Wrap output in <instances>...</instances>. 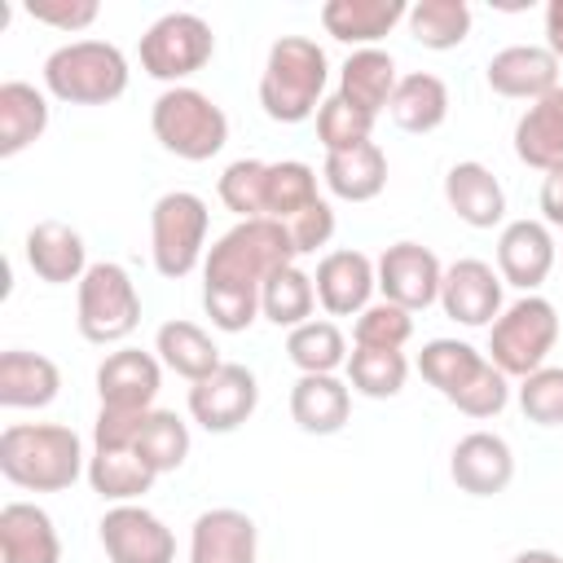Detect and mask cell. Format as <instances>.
<instances>
[{
    "mask_svg": "<svg viewBox=\"0 0 563 563\" xmlns=\"http://www.w3.org/2000/svg\"><path fill=\"white\" fill-rule=\"evenodd\" d=\"M295 260L299 251L282 220H238L229 233H220L202 260V308L211 325L224 334L251 330L260 317V286Z\"/></svg>",
    "mask_w": 563,
    "mask_h": 563,
    "instance_id": "1",
    "label": "cell"
},
{
    "mask_svg": "<svg viewBox=\"0 0 563 563\" xmlns=\"http://www.w3.org/2000/svg\"><path fill=\"white\" fill-rule=\"evenodd\" d=\"M84 471V440L66 422H13L0 431V475L13 488L62 493Z\"/></svg>",
    "mask_w": 563,
    "mask_h": 563,
    "instance_id": "2",
    "label": "cell"
},
{
    "mask_svg": "<svg viewBox=\"0 0 563 563\" xmlns=\"http://www.w3.org/2000/svg\"><path fill=\"white\" fill-rule=\"evenodd\" d=\"M330 84V57L308 35H282L268 48L260 75V106L273 123H303L321 110Z\"/></svg>",
    "mask_w": 563,
    "mask_h": 563,
    "instance_id": "3",
    "label": "cell"
},
{
    "mask_svg": "<svg viewBox=\"0 0 563 563\" xmlns=\"http://www.w3.org/2000/svg\"><path fill=\"white\" fill-rule=\"evenodd\" d=\"M128 57L110 40H70L44 57V92L66 106H110L128 92Z\"/></svg>",
    "mask_w": 563,
    "mask_h": 563,
    "instance_id": "4",
    "label": "cell"
},
{
    "mask_svg": "<svg viewBox=\"0 0 563 563\" xmlns=\"http://www.w3.org/2000/svg\"><path fill=\"white\" fill-rule=\"evenodd\" d=\"M150 128H154V141L185 163H207L229 141V114L202 88H189V84L163 88L154 97Z\"/></svg>",
    "mask_w": 563,
    "mask_h": 563,
    "instance_id": "5",
    "label": "cell"
},
{
    "mask_svg": "<svg viewBox=\"0 0 563 563\" xmlns=\"http://www.w3.org/2000/svg\"><path fill=\"white\" fill-rule=\"evenodd\" d=\"M559 343V308L545 295H519L501 308V317L488 325V361L506 378L537 374Z\"/></svg>",
    "mask_w": 563,
    "mask_h": 563,
    "instance_id": "6",
    "label": "cell"
},
{
    "mask_svg": "<svg viewBox=\"0 0 563 563\" xmlns=\"http://www.w3.org/2000/svg\"><path fill=\"white\" fill-rule=\"evenodd\" d=\"M207 229H211V211L198 194L189 189L163 194L150 207V255L158 277L167 282L189 277L207 260Z\"/></svg>",
    "mask_w": 563,
    "mask_h": 563,
    "instance_id": "7",
    "label": "cell"
},
{
    "mask_svg": "<svg viewBox=\"0 0 563 563\" xmlns=\"http://www.w3.org/2000/svg\"><path fill=\"white\" fill-rule=\"evenodd\" d=\"M75 325L88 343L110 347L123 343L136 325H141V295L136 282L128 277L123 264L114 260H97L84 282H79V299H75Z\"/></svg>",
    "mask_w": 563,
    "mask_h": 563,
    "instance_id": "8",
    "label": "cell"
},
{
    "mask_svg": "<svg viewBox=\"0 0 563 563\" xmlns=\"http://www.w3.org/2000/svg\"><path fill=\"white\" fill-rule=\"evenodd\" d=\"M136 53H141V70H145L150 79L176 88L180 79L198 75V70L211 62V53H216V31H211L207 18L176 9V13H163V18L141 35V48H136Z\"/></svg>",
    "mask_w": 563,
    "mask_h": 563,
    "instance_id": "9",
    "label": "cell"
},
{
    "mask_svg": "<svg viewBox=\"0 0 563 563\" xmlns=\"http://www.w3.org/2000/svg\"><path fill=\"white\" fill-rule=\"evenodd\" d=\"M378 295L405 312H422L431 303H440V282H444V264L435 260L431 246L422 242H391L378 260Z\"/></svg>",
    "mask_w": 563,
    "mask_h": 563,
    "instance_id": "10",
    "label": "cell"
},
{
    "mask_svg": "<svg viewBox=\"0 0 563 563\" xmlns=\"http://www.w3.org/2000/svg\"><path fill=\"white\" fill-rule=\"evenodd\" d=\"M97 537H101V550L110 563H176L172 528L141 501L110 506L97 523Z\"/></svg>",
    "mask_w": 563,
    "mask_h": 563,
    "instance_id": "11",
    "label": "cell"
},
{
    "mask_svg": "<svg viewBox=\"0 0 563 563\" xmlns=\"http://www.w3.org/2000/svg\"><path fill=\"white\" fill-rule=\"evenodd\" d=\"M255 405H260V383L238 361H224L211 378L189 383V418L211 435L238 431L255 413Z\"/></svg>",
    "mask_w": 563,
    "mask_h": 563,
    "instance_id": "12",
    "label": "cell"
},
{
    "mask_svg": "<svg viewBox=\"0 0 563 563\" xmlns=\"http://www.w3.org/2000/svg\"><path fill=\"white\" fill-rule=\"evenodd\" d=\"M501 273L484 260H453L444 268V282H440V308L449 321L466 325V330H479V325H493L501 317Z\"/></svg>",
    "mask_w": 563,
    "mask_h": 563,
    "instance_id": "13",
    "label": "cell"
},
{
    "mask_svg": "<svg viewBox=\"0 0 563 563\" xmlns=\"http://www.w3.org/2000/svg\"><path fill=\"white\" fill-rule=\"evenodd\" d=\"M312 286H317V303H321L330 317H361V312L374 303L378 268H374V260H369L365 251L339 246V251H325V255L317 260Z\"/></svg>",
    "mask_w": 563,
    "mask_h": 563,
    "instance_id": "14",
    "label": "cell"
},
{
    "mask_svg": "<svg viewBox=\"0 0 563 563\" xmlns=\"http://www.w3.org/2000/svg\"><path fill=\"white\" fill-rule=\"evenodd\" d=\"M554 251H559V242L545 220H510L497 238V273L506 286L537 295L554 268Z\"/></svg>",
    "mask_w": 563,
    "mask_h": 563,
    "instance_id": "15",
    "label": "cell"
},
{
    "mask_svg": "<svg viewBox=\"0 0 563 563\" xmlns=\"http://www.w3.org/2000/svg\"><path fill=\"white\" fill-rule=\"evenodd\" d=\"M484 79L497 97L532 106V101H541L559 88V57L545 44H510V48L488 57Z\"/></svg>",
    "mask_w": 563,
    "mask_h": 563,
    "instance_id": "16",
    "label": "cell"
},
{
    "mask_svg": "<svg viewBox=\"0 0 563 563\" xmlns=\"http://www.w3.org/2000/svg\"><path fill=\"white\" fill-rule=\"evenodd\" d=\"M449 475L471 497H497L515 479V453L497 431H471L449 453Z\"/></svg>",
    "mask_w": 563,
    "mask_h": 563,
    "instance_id": "17",
    "label": "cell"
},
{
    "mask_svg": "<svg viewBox=\"0 0 563 563\" xmlns=\"http://www.w3.org/2000/svg\"><path fill=\"white\" fill-rule=\"evenodd\" d=\"M163 387V361L141 347H119L97 365V400L101 409H154Z\"/></svg>",
    "mask_w": 563,
    "mask_h": 563,
    "instance_id": "18",
    "label": "cell"
},
{
    "mask_svg": "<svg viewBox=\"0 0 563 563\" xmlns=\"http://www.w3.org/2000/svg\"><path fill=\"white\" fill-rule=\"evenodd\" d=\"M255 559H260V528L246 510L216 506L194 519L189 563H255Z\"/></svg>",
    "mask_w": 563,
    "mask_h": 563,
    "instance_id": "19",
    "label": "cell"
},
{
    "mask_svg": "<svg viewBox=\"0 0 563 563\" xmlns=\"http://www.w3.org/2000/svg\"><path fill=\"white\" fill-rule=\"evenodd\" d=\"M0 563H62V537L44 506L35 501L0 506Z\"/></svg>",
    "mask_w": 563,
    "mask_h": 563,
    "instance_id": "20",
    "label": "cell"
},
{
    "mask_svg": "<svg viewBox=\"0 0 563 563\" xmlns=\"http://www.w3.org/2000/svg\"><path fill=\"white\" fill-rule=\"evenodd\" d=\"M444 202L471 229H497L506 220V189L484 163H453L444 172Z\"/></svg>",
    "mask_w": 563,
    "mask_h": 563,
    "instance_id": "21",
    "label": "cell"
},
{
    "mask_svg": "<svg viewBox=\"0 0 563 563\" xmlns=\"http://www.w3.org/2000/svg\"><path fill=\"white\" fill-rule=\"evenodd\" d=\"M26 264L40 282L48 286H79L84 273L92 268L88 264V246L79 238V229L62 224V220H40L31 233H26Z\"/></svg>",
    "mask_w": 563,
    "mask_h": 563,
    "instance_id": "22",
    "label": "cell"
},
{
    "mask_svg": "<svg viewBox=\"0 0 563 563\" xmlns=\"http://www.w3.org/2000/svg\"><path fill=\"white\" fill-rule=\"evenodd\" d=\"M409 4L405 0H325L321 4V26L330 40L352 44V48H378L383 35L405 22Z\"/></svg>",
    "mask_w": 563,
    "mask_h": 563,
    "instance_id": "23",
    "label": "cell"
},
{
    "mask_svg": "<svg viewBox=\"0 0 563 563\" xmlns=\"http://www.w3.org/2000/svg\"><path fill=\"white\" fill-rule=\"evenodd\" d=\"M290 418L308 435H334L352 418V387L339 374H299L290 387Z\"/></svg>",
    "mask_w": 563,
    "mask_h": 563,
    "instance_id": "24",
    "label": "cell"
},
{
    "mask_svg": "<svg viewBox=\"0 0 563 563\" xmlns=\"http://www.w3.org/2000/svg\"><path fill=\"white\" fill-rule=\"evenodd\" d=\"M62 391V369L44 352L9 347L0 352V405L4 409H44Z\"/></svg>",
    "mask_w": 563,
    "mask_h": 563,
    "instance_id": "25",
    "label": "cell"
},
{
    "mask_svg": "<svg viewBox=\"0 0 563 563\" xmlns=\"http://www.w3.org/2000/svg\"><path fill=\"white\" fill-rule=\"evenodd\" d=\"M400 75H396V57L383 48H352L347 62L339 66V97L352 101L365 114H383L391 106Z\"/></svg>",
    "mask_w": 563,
    "mask_h": 563,
    "instance_id": "26",
    "label": "cell"
},
{
    "mask_svg": "<svg viewBox=\"0 0 563 563\" xmlns=\"http://www.w3.org/2000/svg\"><path fill=\"white\" fill-rule=\"evenodd\" d=\"M154 356L163 361V369L180 374L185 383H202V378H211V374L224 365L216 339H211L202 325L185 321V317H172V321L158 325V334H154Z\"/></svg>",
    "mask_w": 563,
    "mask_h": 563,
    "instance_id": "27",
    "label": "cell"
},
{
    "mask_svg": "<svg viewBox=\"0 0 563 563\" xmlns=\"http://www.w3.org/2000/svg\"><path fill=\"white\" fill-rule=\"evenodd\" d=\"M515 158L537 172H550L563 163V88L532 101L515 119Z\"/></svg>",
    "mask_w": 563,
    "mask_h": 563,
    "instance_id": "28",
    "label": "cell"
},
{
    "mask_svg": "<svg viewBox=\"0 0 563 563\" xmlns=\"http://www.w3.org/2000/svg\"><path fill=\"white\" fill-rule=\"evenodd\" d=\"M321 180L343 202H369L387 189V154L374 141H365L356 150H343V154H325Z\"/></svg>",
    "mask_w": 563,
    "mask_h": 563,
    "instance_id": "29",
    "label": "cell"
},
{
    "mask_svg": "<svg viewBox=\"0 0 563 563\" xmlns=\"http://www.w3.org/2000/svg\"><path fill=\"white\" fill-rule=\"evenodd\" d=\"M48 128V97L26 79L0 84V158L22 154Z\"/></svg>",
    "mask_w": 563,
    "mask_h": 563,
    "instance_id": "30",
    "label": "cell"
},
{
    "mask_svg": "<svg viewBox=\"0 0 563 563\" xmlns=\"http://www.w3.org/2000/svg\"><path fill=\"white\" fill-rule=\"evenodd\" d=\"M387 114H391V123H396L400 132H413V136L435 132V128L449 119V88H444V79L431 75V70L400 75Z\"/></svg>",
    "mask_w": 563,
    "mask_h": 563,
    "instance_id": "31",
    "label": "cell"
},
{
    "mask_svg": "<svg viewBox=\"0 0 563 563\" xmlns=\"http://www.w3.org/2000/svg\"><path fill=\"white\" fill-rule=\"evenodd\" d=\"M312 308H317V286L312 273H303L299 264L277 268L260 286V317L273 321L277 330H299L303 321H312Z\"/></svg>",
    "mask_w": 563,
    "mask_h": 563,
    "instance_id": "32",
    "label": "cell"
},
{
    "mask_svg": "<svg viewBox=\"0 0 563 563\" xmlns=\"http://www.w3.org/2000/svg\"><path fill=\"white\" fill-rule=\"evenodd\" d=\"M484 365H488V356L475 352V347L462 343V339H431V343H422V352H418V374H422L444 400H453Z\"/></svg>",
    "mask_w": 563,
    "mask_h": 563,
    "instance_id": "33",
    "label": "cell"
},
{
    "mask_svg": "<svg viewBox=\"0 0 563 563\" xmlns=\"http://www.w3.org/2000/svg\"><path fill=\"white\" fill-rule=\"evenodd\" d=\"M84 475H88L92 493H97L101 501H114V506L141 501V497L154 488V479H158L132 449H123V453H97V449H92Z\"/></svg>",
    "mask_w": 563,
    "mask_h": 563,
    "instance_id": "34",
    "label": "cell"
},
{
    "mask_svg": "<svg viewBox=\"0 0 563 563\" xmlns=\"http://www.w3.org/2000/svg\"><path fill=\"white\" fill-rule=\"evenodd\" d=\"M405 22H409V35L422 48L449 53V48H457L471 35V22L475 18H471V4L466 0H413L409 13H405Z\"/></svg>",
    "mask_w": 563,
    "mask_h": 563,
    "instance_id": "35",
    "label": "cell"
},
{
    "mask_svg": "<svg viewBox=\"0 0 563 563\" xmlns=\"http://www.w3.org/2000/svg\"><path fill=\"white\" fill-rule=\"evenodd\" d=\"M132 453H136L154 475L180 471L185 457H189V422H185L176 409H150L145 422H141V435H136Z\"/></svg>",
    "mask_w": 563,
    "mask_h": 563,
    "instance_id": "36",
    "label": "cell"
},
{
    "mask_svg": "<svg viewBox=\"0 0 563 563\" xmlns=\"http://www.w3.org/2000/svg\"><path fill=\"white\" fill-rule=\"evenodd\" d=\"M286 356L299 374H339L347 365V339L334 321H303L286 334Z\"/></svg>",
    "mask_w": 563,
    "mask_h": 563,
    "instance_id": "37",
    "label": "cell"
},
{
    "mask_svg": "<svg viewBox=\"0 0 563 563\" xmlns=\"http://www.w3.org/2000/svg\"><path fill=\"white\" fill-rule=\"evenodd\" d=\"M317 172L299 158H282V163H268V176H264V216L268 220H295L299 211H308L317 202Z\"/></svg>",
    "mask_w": 563,
    "mask_h": 563,
    "instance_id": "38",
    "label": "cell"
},
{
    "mask_svg": "<svg viewBox=\"0 0 563 563\" xmlns=\"http://www.w3.org/2000/svg\"><path fill=\"white\" fill-rule=\"evenodd\" d=\"M343 369H347V387L356 396H369V400L400 396L405 391V378H409L405 352H383V347H352Z\"/></svg>",
    "mask_w": 563,
    "mask_h": 563,
    "instance_id": "39",
    "label": "cell"
},
{
    "mask_svg": "<svg viewBox=\"0 0 563 563\" xmlns=\"http://www.w3.org/2000/svg\"><path fill=\"white\" fill-rule=\"evenodd\" d=\"M374 136V114L356 110L352 101H343L339 92L321 101L317 110V141L325 145V154H343V150H356Z\"/></svg>",
    "mask_w": 563,
    "mask_h": 563,
    "instance_id": "40",
    "label": "cell"
},
{
    "mask_svg": "<svg viewBox=\"0 0 563 563\" xmlns=\"http://www.w3.org/2000/svg\"><path fill=\"white\" fill-rule=\"evenodd\" d=\"M413 339V312L374 299L356 321H352V347H383V352H400Z\"/></svg>",
    "mask_w": 563,
    "mask_h": 563,
    "instance_id": "41",
    "label": "cell"
},
{
    "mask_svg": "<svg viewBox=\"0 0 563 563\" xmlns=\"http://www.w3.org/2000/svg\"><path fill=\"white\" fill-rule=\"evenodd\" d=\"M264 176H268V163L260 158H233L224 172H220V202L238 216V220H260L264 216Z\"/></svg>",
    "mask_w": 563,
    "mask_h": 563,
    "instance_id": "42",
    "label": "cell"
},
{
    "mask_svg": "<svg viewBox=\"0 0 563 563\" xmlns=\"http://www.w3.org/2000/svg\"><path fill=\"white\" fill-rule=\"evenodd\" d=\"M519 409L537 427H563V365H541L515 387Z\"/></svg>",
    "mask_w": 563,
    "mask_h": 563,
    "instance_id": "43",
    "label": "cell"
},
{
    "mask_svg": "<svg viewBox=\"0 0 563 563\" xmlns=\"http://www.w3.org/2000/svg\"><path fill=\"white\" fill-rule=\"evenodd\" d=\"M449 405H453L457 413H466V418H497V413L510 405V378L488 361Z\"/></svg>",
    "mask_w": 563,
    "mask_h": 563,
    "instance_id": "44",
    "label": "cell"
},
{
    "mask_svg": "<svg viewBox=\"0 0 563 563\" xmlns=\"http://www.w3.org/2000/svg\"><path fill=\"white\" fill-rule=\"evenodd\" d=\"M145 413H150V409H97L92 449H97V453H123V449H132L136 435H141Z\"/></svg>",
    "mask_w": 563,
    "mask_h": 563,
    "instance_id": "45",
    "label": "cell"
},
{
    "mask_svg": "<svg viewBox=\"0 0 563 563\" xmlns=\"http://www.w3.org/2000/svg\"><path fill=\"white\" fill-rule=\"evenodd\" d=\"M286 229H290V242H295L299 255H317L334 238V207L325 198H317L308 211H299L295 220H286Z\"/></svg>",
    "mask_w": 563,
    "mask_h": 563,
    "instance_id": "46",
    "label": "cell"
},
{
    "mask_svg": "<svg viewBox=\"0 0 563 563\" xmlns=\"http://www.w3.org/2000/svg\"><path fill=\"white\" fill-rule=\"evenodd\" d=\"M97 13H101L97 0H31L26 4V18L57 26V31H84L97 22Z\"/></svg>",
    "mask_w": 563,
    "mask_h": 563,
    "instance_id": "47",
    "label": "cell"
},
{
    "mask_svg": "<svg viewBox=\"0 0 563 563\" xmlns=\"http://www.w3.org/2000/svg\"><path fill=\"white\" fill-rule=\"evenodd\" d=\"M541 220L550 229H563V163L541 176Z\"/></svg>",
    "mask_w": 563,
    "mask_h": 563,
    "instance_id": "48",
    "label": "cell"
},
{
    "mask_svg": "<svg viewBox=\"0 0 563 563\" xmlns=\"http://www.w3.org/2000/svg\"><path fill=\"white\" fill-rule=\"evenodd\" d=\"M545 48L563 62V0H550L545 4Z\"/></svg>",
    "mask_w": 563,
    "mask_h": 563,
    "instance_id": "49",
    "label": "cell"
},
{
    "mask_svg": "<svg viewBox=\"0 0 563 563\" xmlns=\"http://www.w3.org/2000/svg\"><path fill=\"white\" fill-rule=\"evenodd\" d=\"M510 563H563V554H554V550H519Z\"/></svg>",
    "mask_w": 563,
    "mask_h": 563,
    "instance_id": "50",
    "label": "cell"
}]
</instances>
